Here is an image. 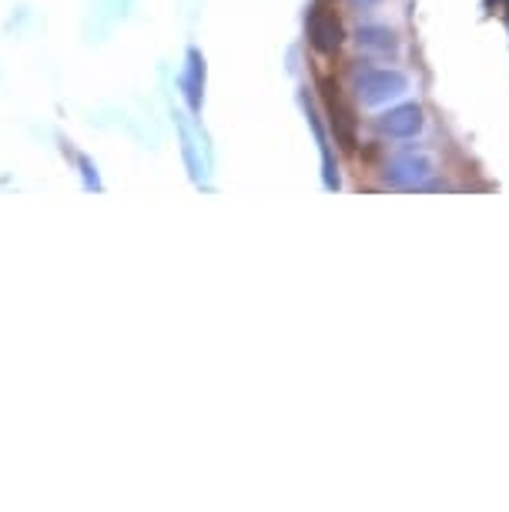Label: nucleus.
Instances as JSON below:
<instances>
[{"instance_id":"obj_1","label":"nucleus","mask_w":509,"mask_h":512,"mask_svg":"<svg viewBox=\"0 0 509 512\" xmlns=\"http://www.w3.org/2000/svg\"><path fill=\"white\" fill-rule=\"evenodd\" d=\"M409 81L406 74H399V71H366V74H358L356 81V94L362 104H385L399 98V94H406Z\"/></svg>"},{"instance_id":"obj_2","label":"nucleus","mask_w":509,"mask_h":512,"mask_svg":"<svg viewBox=\"0 0 509 512\" xmlns=\"http://www.w3.org/2000/svg\"><path fill=\"white\" fill-rule=\"evenodd\" d=\"M429 175H433V161L422 154H402V158L385 161V167H382V181L395 184V188H416Z\"/></svg>"},{"instance_id":"obj_3","label":"nucleus","mask_w":509,"mask_h":512,"mask_svg":"<svg viewBox=\"0 0 509 512\" xmlns=\"http://www.w3.org/2000/svg\"><path fill=\"white\" fill-rule=\"evenodd\" d=\"M308 40L318 54H335L342 47L345 30L342 21L335 17V11H325V7H315L312 17H308Z\"/></svg>"},{"instance_id":"obj_4","label":"nucleus","mask_w":509,"mask_h":512,"mask_svg":"<svg viewBox=\"0 0 509 512\" xmlns=\"http://www.w3.org/2000/svg\"><path fill=\"white\" fill-rule=\"evenodd\" d=\"M375 128L385 138H416L422 131V107L419 104H399L393 111L379 115Z\"/></svg>"},{"instance_id":"obj_5","label":"nucleus","mask_w":509,"mask_h":512,"mask_svg":"<svg viewBox=\"0 0 509 512\" xmlns=\"http://www.w3.org/2000/svg\"><path fill=\"white\" fill-rule=\"evenodd\" d=\"M332 81H325V104H329V117H332V131L335 138L342 141V148H356V111L339 98L332 94Z\"/></svg>"},{"instance_id":"obj_6","label":"nucleus","mask_w":509,"mask_h":512,"mask_svg":"<svg viewBox=\"0 0 509 512\" xmlns=\"http://www.w3.org/2000/svg\"><path fill=\"white\" fill-rule=\"evenodd\" d=\"M356 44L358 51H369V54H395L399 51V40L389 27H358L356 30Z\"/></svg>"},{"instance_id":"obj_7","label":"nucleus","mask_w":509,"mask_h":512,"mask_svg":"<svg viewBox=\"0 0 509 512\" xmlns=\"http://www.w3.org/2000/svg\"><path fill=\"white\" fill-rule=\"evenodd\" d=\"M204 84V61L198 57V51H191V67H188V77H185V88L191 94V104L198 107V90Z\"/></svg>"},{"instance_id":"obj_8","label":"nucleus","mask_w":509,"mask_h":512,"mask_svg":"<svg viewBox=\"0 0 509 512\" xmlns=\"http://www.w3.org/2000/svg\"><path fill=\"white\" fill-rule=\"evenodd\" d=\"M349 4H356V7H375L379 0H349Z\"/></svg>"}]
</instances>
